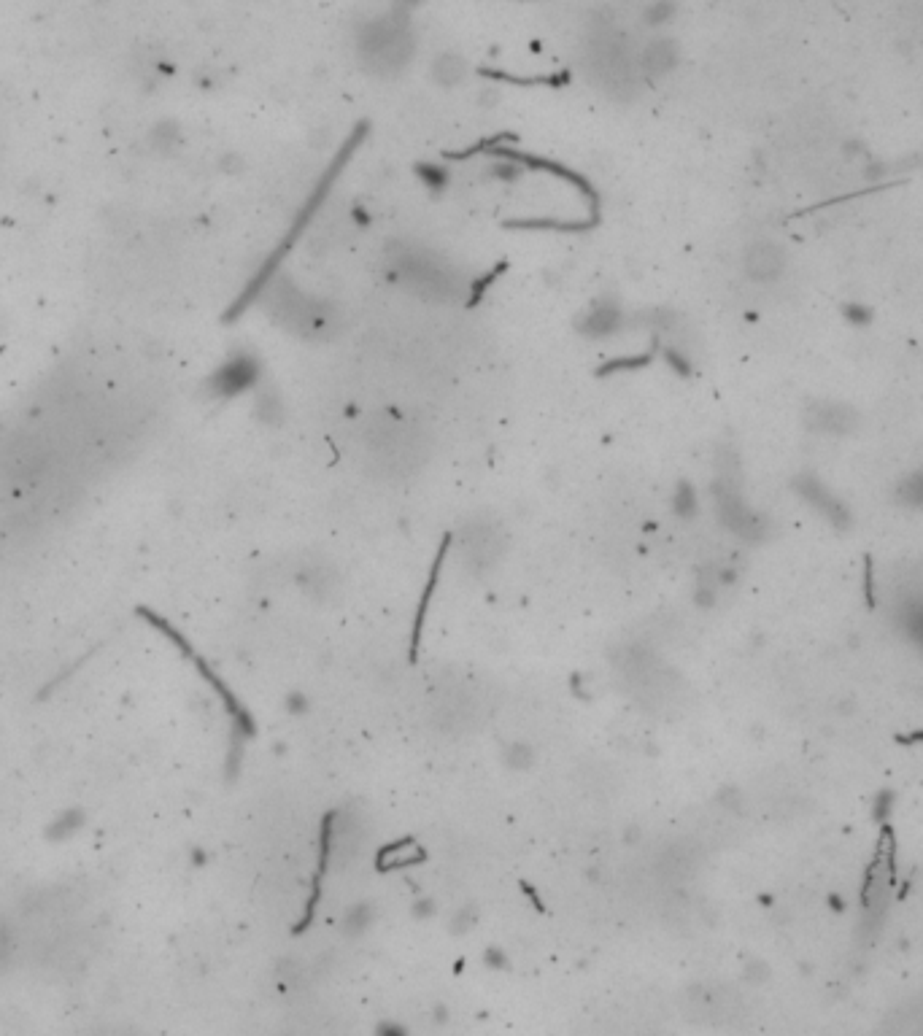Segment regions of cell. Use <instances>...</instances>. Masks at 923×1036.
Wrapping results in <instances>:
<instances>
[{
  "mask_svg": "<svg viewBox=\"0 0 923 1036\" xmlns=\"http://www.w3.org/2000/svg\"><path fill=\"white\" fill-rule=\"evenodd\" d=\"M265 295V311L270 319L284 327L287 332L303 340H327L341 327V316L330 300L308 295L300 286L292 284V278L276 276L270 278L260 297Z\"/></svg>",
  "mask_w": 923,
  "mask_h": 1036,
  "instance_id": "6da1fadb",
  "label": "cell"
},
{
  "mask_svg": "<svg viewBox=\"0 0 923 1036\" xmlns=\"http://www.w3.org/2000/svg\"><path fill=\"white\" fill-rule=\"evenodd\" d=\"M389 265L395 268L397 284L408 286L413 295H422L427 300H451L462 289L459 284L462 278L457 276V270L451 268L449 262H443V257L424 249H397Z\"/></svg>",
  "mask_w": 923,
  "mask_h": 1036,
  "instance_id": "3957f363",
  "label": "cell"
},
{
  "mask_svg": "<svg viewBox=\"0 0 923 1036\" xmlns=\"http://www.w3.org/2000/svg\"><path fill=\"white\" fill-rule=\"evenodd\" d=\"M616 327H619V313H616V308H610V305L594 308V311L589 313V319H586V332L594 335V338L610 335V332H616Z\"/></svg>",
  "mask_w": 923,
  "mask_h": 1036,
  "instance_id": "8fae6325",
  "label": "cell"
},
{
  "mask_svg": "<svg viewBox=\"0 0 923 1036\" xmlns=\"http://www.w3.org/2000/svg\"><path fill=\"white\" fill-rule=\"evenodd\" d=\"M81 826H84V813H81V810H65L63 815H57V818L49 823L46 837L54 842L71 840L76 831H81Z\"/></svg>",
  "mask_w": 923,
  "mask_h": 1036,
  "instance_id": "30bf717a",
  "label": "cell"
},
{
  "mask_svg": "<svg viewBox=\"0 0 923 1036\" xmlns=\"http://www.w3.org/2000/svg\"><path fill=\"white\" fill-rule=\"evenodd\" d=\"M797 489L799 494L805 497L813 508L821 513L824 518H829L832 524H837V527H845L848 524V510H845V505L834 494L826 492V486L821 481H816L813 475H802L797 481Z\"/></svg>",
  "mask_w": 923,
  "mask_h": 1036,
  "instance_id": "52a82bcc",
  "label": "cell"
},
{
  "mask_svg": "<svg viewBox=\"0 0 923 1036\" xmlns=\"http://www.w3.org/2000/svg\"><path fill=\"white\" fill-rule=\"evenodd\" d=\"M843 316L851 324H870L872 311H870V308H864V305H861V303H848L843 308Z\"/></svg>",
  "mask_w": 923,
  "mask_h": 1036,
  "instance_id": "4fadbf2b",
  "label": "cell"
},
{
  "mask_svg": "<svg viewBox=\"0 0 923 1036\" xmlns=\"http://www.w3.org/2000/svg\"><path fill=\"white\" fill-rule=\"evenodd\" d=\"M257 362L249 354H235L219 367L211 378V392L222 394V397H233V394L249 389L257 381Z\"/></svg>",
  "mask_w": 923,
  "mask_h": 1036,
  "instance_id": "8992f818",
  "label": "cell"
},
{
  "mask_svg": "<svg viewBox=\"0 0 923 1036\" xmlns=\"http://www.w3.org/2000/svg\"><path fill=\"white\" fill-rule=\"evenodd\" d=\"M786 251L775 241H756L745 249L743 268L745 276L756 281V284H772L783 276L786 270Z\"/></svg>",
  "mask_w": 923,
  "mask_h": 1036,
  "instance_id": "277c9868",
  "label": "cell"
},
{
  "mask_svg": "<svg viewBox=\"0 0 923 1036\" xmlns=\"http://www.w3.org/2000/svg\"><path fill=\"white\" fill-rule=\"evenodd\" d=\"M678 65V46L670 38H654L637 60L640 73H646L648 79H659L664 73H670Z\"/></svg>",
  "mask_w": 923,
  "mask_h": 1036,
  "instance_id": "ba28073f",
  "label": "cell"
},
{
  "mask_svg": "<svg viewBox=\"0 0 923 1036\" xmlns=\"http://www.w3.org/2000/svg\"><path fill=\"white\" fill-rule=\"evenodd\" d=\"M413 54H416V33H413L408 11L400 6L359 25L357 57L370 73L397 76L411 65Z\"/></svg>",
  "mask_w": 923,
  "mask_h": 1036,
  "instance_id": "7a4b0ae2",
  "label": "cell"
},
{
  "mask_svg": "<svg viewBox=\"0 0 923 1036\" xmlns=\"http://www.w3.org/2000/svg\"><path fill=\"white\" fill-rule=\"evenodd\" d=\"M432 76L438 81L440 87H457L459 81L465 79V60L459 54H440L435 65H432Z\"/></svg>",
  "mask_w": 923,
  "mask_h": 1036,
  "instance_id": "9c48e42d",
  "label": "cell"
},
{
  "mask_svg": "<svg viewBox=\"0 0 923 1036\" xmlns=\"http://www.w3.org/2000/svg\"><path fill=\"white\" fill-rule=\"evenodd\" d=\"M673 17H675L673 0H656L654 6L646 11L648 25H667V22H670Z\"/></svg>",
  "mask_w": 923,
  "mask_h": 1036,
  "instance_id": "7c38bea8",
  "label": "cell"
},
{
  "mask_svg": "<svg viewBox=\"0 0 923 1036\" xmlns=\"http://www.w3.org/2000/svg\"><path fill=\"white\" fill-rule=\"evenodd\" d=\"M859 424V413L845 402H813L807 408V427L824 435H848Z\"/></svg>",
  "mask_w": 923,
  "mask_h": 1036,
  "instance_id": "5b68a950",
  "label": "cell"
}]
</instances>
